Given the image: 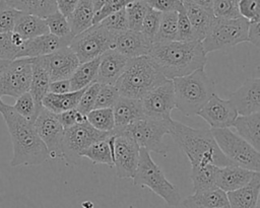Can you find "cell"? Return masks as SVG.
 <instances>
[{
	"instance_id": "c3c4849f",
	"label": "cell",
	"mask_w": 260,
	"mask_h": 208,
	"mask_svg": "<svg viewBox=\"0 0 260 208\" xmlns=\"http://www.w3.org/2000/svg\"><path fill=\"white\" fill-rule=\"evenodd\" d=\"M137 1V0H109L99 11L94 13L93 16V24L99 23L102 21L106 16L119 11L121 9H124L128 4Z\"/></svg>"
},
{
	"instance_id": "91938a15",
	"label": "cell",
	"mask_w": 260,
	"mask_h": 208,
	"mask_svg": "<svg viewBox=\"0 0 260 208\" xmlns=\"http://www.w3.org/2000/svg\"><path fill=\"white\" fill-rule=\"evenodd\" d=\"M11 61H8V60H2L0 59V73L7 67V65L10 63Z\"/></svg>"
},
{
	"instance_id": "d6a6232c",
	"label": "cell",
	"mask_w": 260,
	"mask_h": 208,
	"mask_svg": "<svg viewBox=\"0 0 260 208\" xmlns=\"http://www.w3.org/2000/svg\"><path fill=\"white\" fill-rule=\"evenodd\" d=\"M99 62H100V57L91 61H87L79 64V66L75 69V71L69 78L71 91L80 90L82 88H85L92 82H94V78H95L98 67H99Z\"/></svg>"
},
{
	"instance_id": "e0dca14e",
	"label": "cell",
	"mask_w": 260,
	"mask_h": 208,
	"mask_svg": "<svg viewBox=\"0 0 260 208\" xmlns=\"http://www.w3.org/2000/svg\"><path fill=\"white\" fill-rule=\"evenodd\" d=\"M197 115L205 120L211 129L230 128L239 116L234 105L229 99L220 98L215 92Z\"/></svg>"
},
{
	"instance_id": "7a4b0ae2",
	"label": "cell",
	"mask_w": 260,
	"mask_h": 208,
	"mask_svg": "<svg viewBox=\"0 0 260 208\" xmlns=\"http://www.w3.org/2000/svg\"><path fill=\"white\" fill-rule=\"evenodd\" d=\"M169 134L187 155L191 166L213 164L222 167L233 164L218 148L209 129H194L172 120Z\"/></svg>"
},
{
	"instance_id": "74e56055",
	"label": "cell",
	"mask_w": 260,
	"mask_h": 208,
	"mask_svg": "<svg viewBox=\"0 0 260 208\" xmlns=\"http://www.w3.org/2000/svg\"><path fill=\"white\" fill-rule=\"evenodd\" d=\"M149 6L147 5L145 0H137L125 7L128 29L140 31L144 16L147 12Z\"/></svg>"
},
{
	"instance_id": "3957f363",
	"label": "cell",
	"mask_w": 260,
	"mask_h": 208,
	"mask_svg": "<svg viewBox=\"0 0 260 208\" xmlns=\"http://www.w3.org/2000/svg\"><path fill=\"white\" fill-rule=\"evenodd\" d=\"M12 142L11 166L39 165L49 158L48 150L36 132L34 123L19 116L10 106L3 114Z\"/></svg>"
},
{
	"instance_id": "ee69618b",
	"label": "cell",
	"mask_w": 260,
	"mask_h": 208,
	"mask_svg": "<svg viewBox=\"0 0 260 208\" xmlns=\"http://www.w3.org/2000/svg\"><path fill=\"white\" fill-rule=\"evenodd\" d=\"M101 84L98 82H92L91 84H89L88 86L85 87L79 102L76 107V110L86 116L90 111H92L94 109V103H95V99H96V95L99 92Z\"/></svg>"
},
{
	"instance_id": "836d02e7",
	"label": "cell",
	"mask_w": 260,
	"mask_h": 208,
	"mask_svg": "<svg viewBox=\"0 0 260 208\" xmlns=\"http://www.w3.org/2000/svg\"><path fill=\"white\" fill-rule=\"evenodd\" d=\"M80 157H86L93 163L107 164L114 166L113 164V151H112V136L99 140L85 148L79 154Z\"/></svg>"
},
{
	"instance_id": "94428289",
	"label": "cell",
	"mask_w": 260,
	"mask_h": 208,
	"mask_svg": "<svg viewBox=\"0 0 260 208\" xmlns=\"http://www.w3.org/2000/svg\"><path fill=\"white\" fill-rule=\"evenodd\" d=\"M179 1H181V2H183V0H179Z\"/></svg>"
},
{
	"instance_id": "8992f818",
	"label": "cell",
	"mask_w": 260,
	"mask_h": 208,
	"mask_svg": "<svg viewBox=\"0 0 260 208\" xmlns=\"http://www.w3.org/2000/svg\"><path fill=\"white\" fill-rule=\"evenodd\" d=\"M132 180L135 186L150 189L170 206H177L180 203L179 191L167 180L159 166L152 160L150 152L144 148L139 149L138 165Z\"/></svg>"
},
{
	"instance_id": "ab89813d",
	"label": "cell",
	"mask_w": 260,
	"mask_h": 208,
	"mask_svg": "<svg viewBox=\"0 0 260 208\" xmlns=\"http://www.w3.org/2000/svg\"><path fill=\"white\" fill-rule=\"evenodd\" d=\"M211 10L215 18L236 19L241 17L239 0H213Z\"/></svg>"
},
{
	"instance_id": "7bdbcfd3",
	"label": "cell",
	"mask_w": 260,
	"mask_h": 208,
	"mask_svg": "<svg viewBox=\"0 0 260 208\" xmlns=\"http://www.w3.org/2000/svg\"><path fill=\"white\" fill-rule=\"evenodd\" d=\"M119 97L120 94L115 85L101 84L96 95L94 109L113 108Z\"/></svg>"
},
{
	"instance_id": "e575fe53",
	"label": "cell",
	"mask_w": 260,
	"mask_h": 208,
	"mask_svg": "<svg viewBox=\"0 0 260 208\" xmlns=\"http://www.w3.org/2000/svg\"><path fill=\"white\" fill-rule=\"evenodd\" d=\"M219 166L213 164L191 166V181L194 192L204 191L215 186V180Z\"/></svg>"
},
{
	"instance_id": "4dcf8cb0",
	"label": "cell",
	"mask_w": 260,
	"mask_h": 208,
	"mask_svg": "<svg viewBox=\"0 0 260 208\" xmlns=\"http://www.w3.org/2000/svg\"><path fill=\"white\" fill-rule=\"evenodd\" d=\"M11 8L42 18L58 11L56 0H3Z\"/></svg>"
},
{
	"instance_id": "44dd1931",
	"label": "cell",
	"mask_w": 260,
	"mask_h": 208,
	"mask_svg": "<svg viewBox=\"0 0 260 208\" xmlns=\"http://www.w3.org/2000/svg\"><path fill=\"white\" fill-rule=\"evenodd\" d=\"M129 58L111 49L100 56L99 67L94 82L100 84L115 85L119 77L124 72Z\"/></svg>"
},
{
	"instance_id": "ac0fdd59",
	"label": "cell",
	"mask_w": 260,
	"mask_h": 208,
	"mask_svg": "<svg viewBox=\"0 0 260 208\" xmlns=\"http://www.w3.org/2000/svg\"><path fill=\"white\" fill-rule=\"evenodd\" d=\"M229 100L236 108L239 116H246L260 111V79H247L241 87L230 94Z\"/></svg>"
},
{
	"instance_id": "484cf974",
	"label": "cell",
	"mask_w": 260,
	"mask_h": 208,
	"mask_svg": "<svg viewBox=\"0 0 260 208\" xmlns=\"http://www.w3.org/2000/svg\"><path fill=\"white\" fill-rule=\"evenodd\" d=\"M260 177L249 185L226 193L229 208H259Z\"/></svg>"
},
{
	"instance_id": "db71d44e",
	"label": "cell",
	"mask_w": 260,
	"mask_h": 208,
	"mask_svg": "<svg viewBox=\"0 0 260 208\" xmlns=\"http://www.w3.org/2000/svg\"><path fill=\"white\" fill-rule=\"evenodd\" d=\"M70 81L69 79H61V80H56V81H51L49 85V92L52 93H66L70 92Z\"/></svg>"
},
{
	"instance_id": "f907efd6",
	"label": "cell",
	"mask_w": 260,
	"mask_h": 208,
	"mask_svg": "<svg viewBox=\"0 0 260 208\" xmlns=\"http://www.w3.org/2000/svg\"><path fill=\"white\" fill-rule=\"evenodd\" d=\"M178 38L182 42L196 41L192 26L185 13L184 8L178 12Z\"/></svg>"
},
{
	"instance_id": "ffe728a7",
	"label": "cell",
	"mask_w": 260,
	"mask_h": 208,
	"mask_svg": "<svg viewBox=\"0 0 260 208\" xmlns=\"http://www.w3.org/2000/svg\"><path fill=\"white\" fill-rule=\"evenodd\" d=\"M73 38H59L51 33L43 34L27 41H24L20 47L16 59L19 58H37L49 55L68 47Z\"/></svg>"
},
{
	"instance_id": "f546056e",
	"label": "cell",
	"mask_w": 260,
	"mask_h": 208,
	"mask_svg": "<svg viewBox=\"0 0 260 208\" xmlns=\"http://www.w3.org/2000/svg\"><path fill=\"white\" fill-rule=\"evenodd\" d=\"M84 89L85 88L61 94L48 92L42 100V106L55 115L76 109Z\"/></svg>"
},
{
	"instance_id": "8d00e7d4",
	"label": "cell",
	"mask_w": 260,
	"mask_h": 208,
	"mask_svg": "<svg viewBox=\"0 0 260 208\" xmlns=\"http://www.w3.org/2000/svg\"><path fill=\"white\" fill-rule=\"evenodd\" d=\"M86 120L93 128L102 132H112L115 127L112 108L93 109L86 115Z\"/></svg>"
},
{
	"instance_id": "b9f144b4",
	"label": "cell",
	"mask_w": 260,
	"mask_h": 208,
	"mask_svg": "<svg viewBox=\"0 0 260 208\" xmlns=\"http://www.w3.org/2000/svg\"><path fill=\"white\" fill-rule=\"evenodd\" d=\"M99 23L112 33H118L128 29V22H127L125 8L106 16Z\"/></svg>"
},
{
	"instance_id": "9c48e42d",
	"label": "cell",
	"mask_w": 260,
	"mask_h": 208,
	"mask_svg": "<svg viewBox=\"0 0 260 208\" xmlns=\"http://www.w3.org/2000/svg\"><path fill=\"white\" fill-rule=\"evenodd\" d=\"M170 122L154 120L144 116L122 130L112 132L115 135H126L132 138L140 148H144L149 152L165 154L168 151V146L164 143L162 139L166 134H169Z\"/></svg>"
},
{
	"instance_id": "681fc988",
	"label": "cell",
	"mask_w": 260,
	"mask_h": 208,
	"mask_svg": "<svg viewBox=\"0 0 260 208\" xmlns=\"http://www.w3.org/2000/svg\"><path fill=\"white\" fill-rule=\"evenodd\" d=\"M18 51L19 49L12 42V32L0 33V59L15 60Z\"/></svg>"
},
{
	"instance_id": "603a6c76",
	"label": "cell",
	"mask_w": 260,
	"mask_h": 208,
	"mask_svg": "<svg viewBox=\"0 0 260 208\" xmlns=\"http://www.w3.org/2000/svg\"><path fill=\"white\" fill-rule=\"evenodd\" d=\"M112 109L115 122L114 132L122 130L144 117L140 99L120 96Z\"/></svg>"
},
{
	"instance_id": "1f68e13d",
	"label": "cell",
	"mask_w": 260,
	"mask_h": 208,
	"mask_svg": "<svg viewBox=\"0 0 260 208\" xmlns=\"http://www.w3.org/2000/svg\"><path fill=\"white\" fill-rule=\"evenodd\" d=\"M31 59V82L29 87V93L31 94L37 107L41 110L43 108L42 100L45 95L49 92V85H50V78L46 70L38 64L32 58Z\"/></svg>"
},
{
	"instance_id": "4316f807",
	"label": "cell",
	"mask_w": 260,
	"mask_h": 208,
	"mask_svg": "<svg viewBox=\"0 0 260 208\" xmlns=\"http://www.w3.org/2000/svg\"><path fill=\"white\" fill-rule=\"evenodd\" d=\"M13 32L17 33L23 41H27L49 33V28L45 18L20 12L14 23Z\"/></svg>"
},
{
	"instance_id": "f5cc1de1",
	"label": "cell",
	"mask_w": 260,
	"mask_h": 208,
	"mask_svg": "<svg viewBox=\"0 0 260 208\" xmlns=\"http://www.w3.org/2000/svg\"><path fill=\"white\" fill-rule=\"evenodd\" d=\"M56 118L64 129L70 128V127H72L76 124L82 123L83 121L86 120V116L80 114L76 109L68 110L63 113L57 114Z\"/></svg>"
},
{
	"instance_id": "5b68a950",
	"label": "cell",
	"mask_w": 260,
	"mask_h": 208,
	"mask_svg": "<svg viewBox=\"0 0 260 208\" xmlns=\"http://www.w3.org/2000/svg\"><path fill=\"white\" fill-rule=\"evenodd\" d=\"M175 95V108L185 116H194L203 108L214 93V83L204 68L189 75L172 80Z\"/></svg>"
},
{
	"instance_id": "30bf717a",
	"label": "cell",
	"mask_w": 260,
	"mask_h": 208,
	"mask_svg": "<svg viewBox=\"0 0 260 208\" xmlns=\"http://www.w3.org/2000/svg\"><path fill=\"white\" fill-rule=\"evenodd\" d=\"M114 33L100 23L92 24L81 33L73 37L69 48L75 53L79 63L99 58L113 47Z\"/></svg>"
},
{
	"instance_id": "f35d334b",
	"label": "cell",
	"mask_w": 260,
	"mask_h": 208,
	"mask_svg": "<svg viewBox=\"0 0 260 208\" xmlns=\"http://www.w3.org/2000/svg\"><path fill=\"white\" fill-rule=\"evenodd\" d=\"M12 109L22 118L28 120L34 123L38 114L40 113V109L37 107L31 94L29 92H25L18 96L15 100V103L12 106Z\"/></svg>"
},
{
	"instance_id": "6f0895ef",
	"label": "cell",
	"mask_w": 260,
	"mask_h": 208,
	"mask_svg": "<svg viewBox=\"0 0 260 208\" xmlns=\"http://www.w3.org/2000/svg\"><path fill=\"white\" fill-rule=\"evenodd\" d=\"M190 1L193 2V3H195V4L198 5V6L202 7V8H205V9H207V10L212 11L211 8H212V1H213V0H190Z\"/></svg>"
},
{
	"instance_id": "11a10c76",
	"label": "cell",
	"mask_w": 260,
	"mask_h": 208,
	"mask_svg": "<svg viewBox=\"0 0 260 208\" xmlns=\"http://www.w3.org/2000/svg\"><path fill=\"white\" fill-rule=\"evenodd\" d=\"M259 21L257 22H250L248 27V36H247V42H250L257 48L260 46V29Z\"/></svg>"
},
{
	"instance_id": "52a82bcc",
	"label": "cell",
	"mask_w": 260,
	"mask_h": 208,
	"mask_svg": "<svg viewBox=\"0 0 260 208\" xmlns=\"http://www.w3.org/2000/svg\"><path fill=\"white\" fill-rule=\"evenodd\" d=\"M213 138L222 154L235 165L260 171V152L237 133L224 129H211Z\"/></svg>"
},
{
	"instance_id": "7402d4cb",
	"label": "cell",
	"mask_w": 260,
	"mask_h": 208,
	"mask_svg": "<svg viewBox=\"0 0 260 208\" xmlns=\"http://www.w3.org/2000/svg\"><path fill=\"white\" fill-rule=\"evenodd\" d=\"M258 177H260V174L257 171L235 164H230L219 167L215 180V186L228 193L249 185Z\"/></svg>"
},
{
	"instance_id": "bcb514c9",
	"label": "cell",
	"mask_w": 260,
	"mask_h": 208,
	"mask_svg": "<svg viewBox=\"0 0 260 208\" xmlns=\"http://www.w3.org/2000/svg\"><path fill=\"white\" fill-rule=\"evenodd\" d=\"M161 13L158 11H155L151 9L150 7L147 9V12L144 16L142 26H141V32L153 43V38L156 34L159 20H160Z\"/></svg>"
},
{
	"instance_id": "5bb4252c",
	"label": "cell",
	"mask_w": 260,
	"mask_h": 208,
	"mask_svg": "<svg viewBox=\"0 0 260 208\" xmlns=\"http://www.w3.org/2000/svg\"><path fill=\"white\" fill-rule=\"evenodd\" d=\"M37 134L45 144L50 158L63 157V136L64 128L59 123L56 115L42 108L34 121Z\"/></svg>"
},
{
	"instance_id": "7dc6e473",
	"label": "cell",
	"mask_w": 260,
	"mask_h": 208,
	"mask_svg": "<svg viewBox=\"0 0 260 208\" xmlns=\"http://www.w3.org/2000/svg\"><path fill=\"white\" fill-rule=\"evenodd\" d=\"M239 11L250 22L260 21V0H239Z\"/></svg>"
},
{
	"instance_id": "6da1fadb",
	"label": "cell",
	"mask_w": 260,
	"mask_h": 208,
	"mask_svg": "<svg viewBox=\"0 0 260 208\" xmlns=\"http://www.w3.org/2000/svg\"><path fill=\"white\" fill-rule=\"evenodd\" d=\"M147 56L168 80L189 75L206 64V54L199 41L152 43Z\"/></svg>"
},
{
	"instance_id": "277c9868",
	"label": "cell",
	"mask_w": 260,
	"mask_h": 208,
	"mask_svg": "<svg viewBox=\"0 0 260 208\" xmlns=\"http://www.w3.org/2000/svg\"><path fill=\"white\" fill-rule=\"evenodd\" d=\"M167 80L150 57L141 56L129 59L115 86L120 96L140 99Z\"/></svg>"
},
{
	"instance_id": "f6af8a7d",
	"label": "cell",
	"mask_w": 260,
	"mask_h": 208,
	"mask_svg": "<svg viewBox=\"0 0 260 208\" xmlns=\"http://www.w3.org/2000/svg\"><path fill=\"white\" fill-rule=\"evenodd\" d=\"M19 14V11L8 6L3 0H0V33L12 32Z\"/></svg>"
},
{
	"instance_id": "d4e9b609",
	"label": "cell",
	"mask_w": 260,
	"mask_h": 208,
	"mask_svg": "<svg viewBox=\"0 0 260 208\" xmlns=\"http://www.w3.org/2000/svg\"><path fill=\"white\" fill-rule=\"evenodd\" d=\"M186 208H229L226 193L217 187L194 192L183 201Z\"/></svg>"
},
{
	"instance_id": "d6986e66",
	"label": "cell",
	"mask_w": 260,
	"mask_h": 208,
	"mask_svg": "<svg viewBox=\"0 0 260 208\" xmlns=\"http://www.w3.org/2000/svg\"><path fill=\"white\" fill-rule=\"evenodd\" d=\"M152 42L148 40L141 31L126 29L114 33L112 49L123 56L132 59L141 56H147Z\"/></svg>"
},
{
	"instance_id": "60d3db41",
	"label": "cell",
	"mask_w": 260,
	"mask_h": 208,
	"mask_svg": "<svg viewBox=\"0 0 260 208\" xmlns=\"http://www.w3.org/2000/svg\"><path fill=\"white\" fill-rule=\"evenodd\" d=\"M45 20L49 28V33L59 38H73L67 17H65L61 12L56 11L55 13L47 16Z\"/></svg>"
},
{
	"instance_id": "2e32d148",
	"label": "cell",
	"mask_w": 260,
	"mask_h": 208,
	"mask_svg": "<svg viewBox=\"0 0 260 208\" xmlns=\"http://www.w3.org/2000/svg\"><path fill=\"white\" fill-rule=\"evenodd\" d=\"M32 59L46 70L50 81L69 79L80 64L77 56L69 46L49 55Z\"/></svg>"
},
{
	"instance_id": "7c38bea8",
	"label": "cell",
	"mask_w": 260,
	"mask_h": 208,
	"mask_svg": "<svg viewBox=\"0 0 260 208\" xmlns=\"http://www.w3.org/2000/svg\"><path fill=\"white\" fill-rule=\"evenodd\" d=\"M31 75L30 58L12 60L0 73V96L7 95L17 98L21 94L28 92Z\"/></svg>"
},
{
	"instance_id": "816d5d0a",
	"label": "cell",
	"mask_w": 260,
	"mask_h": 208,
	"mask_svg": "<svg viewBox=\"0 0 260 208\" xmlns=\"http://www.w3.org/2000/svg\"><path fill=\"white\" fill-rule=\"evenodd\" d=\"M147 5L160 13H167V12H179L184 8L183 2L179 0H145Z\"/></svg>"
},
{
	"instance_id": "680465c9",
	"label": "cell",
	"mask_w": 260,
	"mask_h": 208,
	"mask_svg": "<svg viewBox=\"0 0 260 208\" xmlns=\"http://www.w3.org/2000/svg\"><path fill=\"white\" fill-rule=\"evenodd\" d=\"M9 107H10V106L7 105V103H5V102L1 99V96H0V114L2 115Z\"/></svg>"
},
{
	"instance_id": "4fadbf2b",
	"label": "cell",
	"mask_w": 260,
	"mask_h": 208,
	"mask_svg": "<svg viewBox=\"0 0 260 208\" xmlns=\"http://www.w3.org/2000/svg\"><path fill=\"white\" fill-rule=\"evenodd\" d=\"M142 111L145 117L170 122L171 113L175 108L174 86L172 80H167L161 85L147 92L140 98Z\"/></svg>"
},
{
	"instance_id": "f1b7e54d",
	"label": "cell",
	"mask_w": 260,
	"mask_h": 208,
	"mask_svg": "<svg viewBox=\"0 0 260 208\" xmlns=\"http://www.w3.org/2000/svg\"><path fill=\"white\" fill-rule=\"evenodd\" d=\"M94 8L91 0H79L67 20L73 37L81 33L93 24Z\"/></svg>"
},
{
	"instance_id": "d590c367",
	"label": "cell",
	"mask_w": 260,
	"mask_h": 208,
	"mask_svg": "<svg viewBox=\"0 0 260 208\" xmlns=\"http://www.w3.org/2000/svg\"><path fill=\"white\" fill-rule=\"evenodd\" d=\"M179 41L178 38V12L161 13L159 25L153 43H165Z\"/></svg>"
},
{
	"instance_id": "83f0119b",
	"label": "cell",
	"mask_w": 260,
	"mask_h": 208,
	"mask_svg": "<svg viewBox=\"0 0 260 208\" xmlns=\"http://www.w3.org/2000/svg\"><path fill=\"white\" fill-rule=\"evenodd\" d=\"M233 127L237 134L252 145L256 150L260 149V113L246 116H238Z\"/></svg>"
},
{
	"instance_id": "9f6ffc18",
	"label": "cell",
	"mask_w": 260,
	"mask_h": 208,
	"mask_svg": "<svg viewBox=\"0 0 260 208\" xmlns=\"http://www.w3.org/2000/svg\"><path fill=\"white\" fill-rule=\"evenodd\" d=\"M79 0H56L58 11L61 12L65 17L73 11Z\"/></svg>"
},
{
	"instance_id": "8fae6325",
	"label": "cell",
	"mask_w": 260,
	"mask_h": 208,
	"mask_svg": "<svg viewBox=\"0 0 260 208\" xmlns=\"http://www.w3.org/2000/svg\"><path fill=\"white\" fill-rule=\"evenodd\" d=\"M112 135L113 132H102L96 130L87 122V120L64 129L62 144L63 157L72 162H78L81 151L92 143L107 139Z\"/></svg>"
},
{
	"instance_id": "9a60e30c",
	"label": "cell",
	"mask_w": 260,
	"mask_h": 208,
	"mask_svg": "<svg viewBox=\"0 0 260 208\" xmlns=\"http://www.w3.org/2000/svg\"><path fill=\"white\" fill-rule=\"evenodd\" d=\"M138 144L126 135H112L113 164L121 179H133L139 160Z\"/></svg>"
},
{
	"instance_id": "cb8c5ba5",
	"label": "cell",
	"mask_w": 260,
	"mask_h": 208,
	"mask_svg": "<svg viewBox=\"0 0 260 208\" xmlns=\"http://www.w3.org/2000/svg\"><path fill=\"white\" fill-rule=\"evenodd\" d=\"M183 6L192 26L195 40L202 42L214 19L212 11L202 8L190 0H183Z\"/></svg>"
},
{
	"instance_id": "ba28073f",
	"label": "cell",
	"mask_w": 260,
	"mask_h": 208,
	"mask_svg": "<svg viewBox=\"0 0 260 208\" xmlns=\"http://www.w3.org/2000/svg\"><path fill=\"white\" fill-rule=\"evenodd\" d=\"M250 21L244 17L236 19H213L209 30L203 39L202 47L207 55L217 50H226L247 42Z\"/></svg>"
}]
</instances>
